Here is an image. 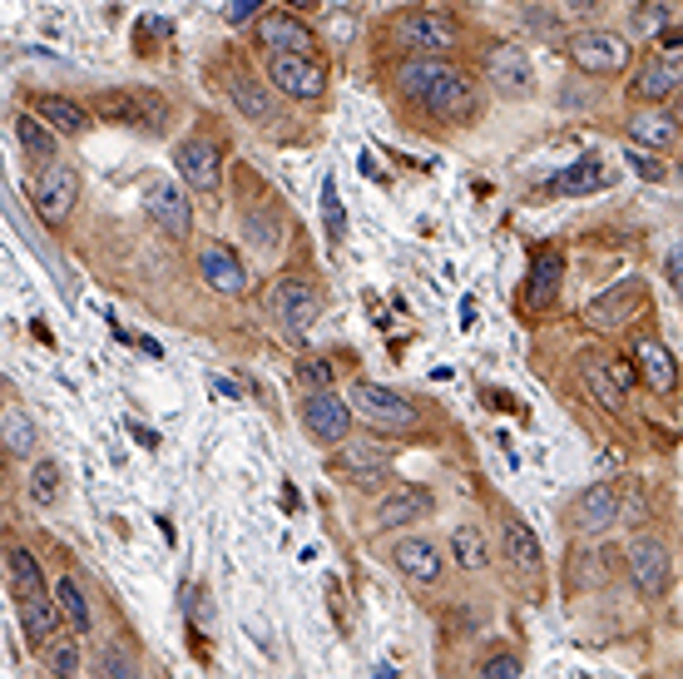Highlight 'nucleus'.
I'll use <instances>...</instances> for the list:
<instances>
[{
  "mask_svg": "<svg viewBox=\"0 0 683 679\" xmlns=\"http://www.w3.org/2000/svg\"><path fill=\"white\" fill-rule=\"evenodd\" d=\"M401 95L411 105H421L431 120H451L465 124L475 114V90L455 65L436 61V55H416L401 65Z\"/></svg>",
  "mask_w": 683,
  "mask_h": 679,
  "instance_id": "nucleus-1",
  "label": "nucleus"
},
{
  "mask_svg": "<svg viewBox=\"0 0 683 679\" xmlns=\"http://www.w3.org/2000/svg\"><path fill=\"white\" fill-rule=\"evenodd\" d=\"M352 412L376 431H411L416 427V407L401 397V392L382 387V382H356L352 387Z\"/></svg>",
  "mask_w": 683,
  "mask_h": 679,
  "instance_id": "nucleus-2",
  "label": "nucleus"
},
{
  "mask_svg": "<svg viewBox=\"0 0 683 679\" xmlns=\"http://www.w3.org/2000/svg\"><path fill=\"white\" fill-rule=\"evenodd\" d=\"M267 308H273V318L283 322L287 332L302 338V332L322 318V293H317L312 278H277L273 293H267Z\"/></svg>",
  "mask_w": 683,
  "mask_h": 679,
  "instance_id": "nucleus-3",
  "label": "nucleus"
},
{
  "mask_svg": "<svg viewBox=\"0 0 683 679\" xmlns=\"http://www.w3.org/2000/svg\"><path fill=\"white\" fill-rule=\"evenodd\" d=\"M352 402L332 397V387H317L302 397V427L312 441H322V447H337V441H346V431H352Z\"/></svg>",
  "mask_w": 683,
  "mask_h": 679,
  "instance_id": "nucleus-4",
  "label": "nucleus"
},
{
  "mask_svg": "<svg viewBox=\"0 0 683 679\" xmlns=\"http://www.w3.org/2000/svg\"><path fill=\"white\" fill-rule=\"evenodd\" d=\"M267 80L287 95V100H322L327 95V70L312 61V55H267Z\"/></svg>",
  "mask_w": 683,
  "mask_h": 679,
  "instance_id": "nucleus-5",
  "label": "nucleus"
},
{
  "mask_svg": "<svg viewBox=\"0 0 683 679\" xmlns=\"http://www.w3.org/2000/svg\"><path fill=\"white\" fill-rule=\"evenodd\" d=\"M624 566H629V580L639 595H663L673 580V560H669V546L653 536H634L629 550H624Z\"/></svg>",
  "mask_w": 683,
  "mask_h": 679,
  "instance_id": "nucleus-6",
  "label": "nucleus"
},
{
  "mask_svg": "<svg viewBox=\"0 0 683 679\" xmlns=\"http://www.w3.org/2000/svg\"><path fill=\"white\" fill-rule=\"evenodd\" d=\"M455 35L461 31H455V21L445 11H411L401 25H396V41H401L406 51L411 55H436V61L455 45Z\"/></svg>",
  "mask_w": 683,
  "mask_h": 679,
  "instance_id": "nucleus-7",
  "label": "nucleus"
},
{
  "mask_svg": "<svg viewBox=\"0 0 683 679\" xmlns=\"http://www.w3.org/2000/svg\"><path fill=\"white\" fill-rule=\"evenodd\" d=\"M570 61L584 75H619L629 65V41H619L614 31H580L570 41Z\"/></svg>",
  "mask_w": 683,
  "mask_h": 679,
  "instance_id": "nucleus-8",
  "label": "nucleus"
},
{
  "mask_svg": "<svg viewBox=\"0 0 683 679\" xmlns=\"http://www.w3.org/2000/svg\"><path fill=\"white\" fill-rule=\"evenodd\" d=\"M30 199H35V213L45 223L69 219V209H75V199H79V174L69 169V164H45L35 189H30Z\"/></svg>",
  "mask_w": 683,
  "mask_h": 679,
  "instance_id": "nucleus-9",
  "label": "nucleus"
},
{
  "mask_svg": "<svg viewBox=\"0 0 683 679\" xmlns=\"http://www.w3.org/2000/svg\"><path fill=\"white\" fill-rule=\"evenodd\" d=\"M485 80H491L505 100H525L535 85V65H530V55H525V45H510V41L495 45V51L485 55Z\"/></svg>",
  "mask_w": 683,
  "mask_h": 679,
  "instance_id": "nucleus-10",
  "label": "nucleus"
},
{
  "mask_svg": "<svg viewBox=\"0 0 683 679\" xmlns=\"http://www.w3.org/2000/svg\"><path fill=\"white\" fill-rule=\"evenodd\" d=\"M570 521H574V530H584V536H604V530L619 521V486H614V481L584 486L570 506Z\"/></svg>",
  "mask_w": 683,
  "mask_h": 679,
  "instance_id": "nucleus-11",
  "label": "nucleus"
},
{
  "mask_svg": "<svg viewBox=\"0 0 683 679\" xmlns=\"http://www.w3.org/2000/svg\"><path fill=\"white\" fill-rule=\"evenodd\" d=\"M15 615H20V635H25L30 649H45L49 639H59V595H45V590H35V595H15Z\"/></svg>",
  "mask_w": 683,
  "mask_h": 679,
  "instance_id": "nucleus-12",
  "label": "nucleus"
},
{
  "mask_svg": "<svg viewBox=\"0 0 683 679\" xmlns=\"http://www.w3.org/2000/svg\"><path fill=\"white\" fill-rule=\"evenodd\" d=\"M639 303H643V283L619 278L614 288H604L599 298L584 308V322H590V328H624L629 318H639Z\"/></svg>",
  "mask_w": 683,
  "mask_h": 679,
  "instance_id": "nucleus-13",
  "label": "nucleus"
},
{
  "mask_svg": "<svg viewBox=\"0 0 683 679\" xmlns=\"http://www.w3.org/2000/svg\"><path fill=\"white\" fill-rule=\"evenodd\" d=\"M500 556L510 560V570L520 580H540V570H544L540 536H535V530L525 526L520 516H505V526H500Z\"/></svg>",
  "mask_w": 683,
  "mask_h": 679,
  "instance_id": "nucleus-14",
  "label": "nucleus"
},
{
  "mask_svg": "<svg viewBox=\"0 0 683 679\" xmlns=\"http://www.w3.org/2000/svg\"><path fill=\"white\" fill-rule=\"evenodd\" d=\"M257 45H263L267 55H277V51H287V55H312V31H307L297 15H287V11H267V15H257Z\"/></svg>",
  "mask_w": 683,
  "mask_h": 679,
  "instance_id": "nucleus-15",
  "label": "nucleus"
},
{
  "mask_svg": "<svg viewBox=\"0 0 683 679\" xmlns=\"http://www.w3.org/2000/svg\"><path fill=\"white\" fill-rule=\"evenodd\" d=\"M89 114L109 124H139V120H158V100L144 90H99L89 100Z\"/></svg>",
  "mask_w": 683,
  "mask_h": 679,
  "instance_id": "nucleus-16",
  "label": "nucleus"
},
{
  "mask_svg": "<svg viewBox=\"0 0 683 679\" xmlns=\"http://www.w3.org/2000/svg\"><path fill=\"white\" fill-rule=\"evenodd\" d=\"M144 209L168 239H188V233H194V209H188L184 189H174V184H154V189L144 194Z\"/></svg>",
  "mask_w": 683,
  "mask_h": 679,
  "instance_id": "nucleus-17",
  "label": "nucleus"
},
{
  "mask_svg": "<svg viewBox=\"0 0 683 679\" xmlns=\"http://www.w3.org/2000/svg\"><path fill=\"white\" fill-rule=\"evenodd\" d=\"M174 164H178V179H184L194 194L218 189V150L208 140H184L174 154Z\"/></svg>",
  "mask_w": 683,
  "mask_h": 679,
  "instance_id": "nucleus-18",
  "label": "nucleus"
},
{
  "mask_svg": "<svg viewBox=\"0 0 683 679\" xmlns=\"http://www.w3.org/2000/svg\"><path fill=\"white\" fill-rule=\"evenodd\" d=\"M634 358H639V377L649 382V392H659V397L679 392V362H673V352L659 338H639L634 342Z\"/></svg>",
  "mask_w": 683,
  "mask_h": 679,
  "instance_id": "nucleus-19",
  "label": "nucleus"
},
{
  "mask_svg": "<svg viewBox=\"0 0 683 679\" xmlns=\"http://www.w3.org/2000/svg\"><path fill=\"white\" fill-rule=\"evenodd\" d=\"M436 511V496L426 486H396L392 496L376 506V530H396V526H411V521L431 516Z\"/></svg>",
  "mask_w": 683,
  "mask_h": 679,
  "instance_id": "nucleus-20",
  "label": "nucleus"
},
{
  "mask_svg": "<svg viewBox=\"0 0 683 679\" xmlns=\"http://www.w3.org/2000/svg\"><path fill=\"white\" fill-rule=\"evenodd\" d=\"M198 273L208 278V288L228 293V298L247 288V273H243V263H238V253L228 249V243H203V253H198Z\"/></svg>",
  "mask_w": 683,
  "mask_h": 679,
  "instance_id": "nucleus-21",
  "label": "nucleus"
},
{
  "mask_svg": "<svg viewBox=\"0 0 683 679\" xmlns=\"http://www.w3.org/2000/svg\"><path fill=\"white\" fill-rule=\"evenodd\" d=\"M560 283H564V259L560 253H535V263H530V278H525V308H550L554 303V293H560Z\"/></svg>",
  "mask_w": 683,
  "mask_h": 679,
  "instance_id": "nucleus-22",
  "label": "nucleus"
},
{
  "mask_svg": "<svg viewBox=\"0 0 683 679\" xmlns=\"http://www.w3.org/2000/svg\"><path fill=\"white\" fill-rule=\"evenodd\" d=\"M392 560H396V570H401L406 580H421V585H431V580L441 576V550H436L426 536H406V540H396Z\"/></svg>",
  "mask_w": 683,
  "mask_h": 679,
  "instance_id": "nucleus-23",
  "label": "nucleus"
},
{
  "mask_svg": "<svg viewBox=\"0 0 683 679\" xmlns=\"http://www.w3.org/2000/svg\"><path fill=\"white\" fill-rule=\"evenodd\" d=\"M580 382H584V392H590V402H599L604 412H619L624 407V382L614 377V368L604 358L580 352Z\"/></svg>",
  "mask_w": 683,
  "mask_h": 679,
  "instance_id": "nucleus-24",
  "label": "nucleus"
},
{
  "mask_svg": "<svg viewBox=\"0 0 683 679\" xmlns=\"http://www.w3.org/2000/svg\"><path fill=\"white\" fill-rule=\"evenodd\" d=\"M614 580V550L609 546H580L570 556V585L574 590H604Z\"/></svg>",
  "mask_w": 683,
  "mask_h": 679,
  "instance_id": "nucleus-25",
  "label": "nucleus"
},
{
  "mask_svg": "<svg viewBox=\"0 0 683 679\" xmlns=\"http://www.w3.org/2000/svg\"><path fill=\"white\" fill-rule=\"evenodd\" d=\"M228 100H233L238 114H247L253 124H273L277 120L273 95H267L263 80H253V75H228Z\"/></svg>",
  "mask_w": 683,
  "mask_h": 679,
  "instance_id": "nucleus-26",
  "label": "nucleus"
},
{
  "mask_svg": "<svg viewBox=\"0 0 683 679\" xmlns=\"http://www.w3.org/2000/svg\"><path fill=\"white\" fill-rule=\"evenodd\" d=\"M342 471H356V481H382L392 471V447L382 441H342Z\"/></svg>",
  "mask_w": 683,
  "mask_h": 679,
  "instance_id": "nucleus-27",
  "label": "nucleus"
},
{
  "mask_svg": "<svg viewBox=\"0 0 683 679\" xmlns=\"http://www.w3.org/2000/svg\"><path fill=\"white\" fill-rule=\"evenodd\" d=\"M679 90H683V65L679 61H649L639 70V80H634V95H639V100H649V105L673 100Z\"/></svg>",
  "mask_w": 683,
  "mask_h": 679,
  "instance_id": "nucleus-28",
  "label": "nucleus"
},
{
  "mask_svg": "<svg viewBox=\"0 0 683 679\" xmlns=\"http://www.w3.org/2000/svg\"><path fill=\"white\" fill-rule=\"evenodd\" d=\"M15 140H20V154L30 164H55V130H49L40 114H15Z\"/></svg>",
  "mask_w": 683,
  "mask_h": 679,
  "instance_id": "nucleus-29",
  "label": "nucleus"
},
{
  "mask_svg": "<svg viewBox=\"0 0 683 679\" xmlns=\"http://www.w3.org/2000/svg\"><path fill=\"white\" fill-rule=\"evenodd\" d=\"M604 160H594V154H584V160H574L570 169L554 179V189L564 194V199H580V194H594V189H604Z\"/></svg>",
  "mask_w": 683,
  "mask_h": 679,
  "instance_id": "nucleus-30",
  "label": "nucleus"
},
{
  "mask_svg": "<svg viewBox=\"0 0 683 679\" xmlns=\"http://www.w3.org/2000/svg\"><path fill=\"white\" fill-rule=\"evenodd\" d=\"M5 580L15 595H35V590H45V570H40V560L30 556V550L10 546L5 550Z\"/></svg>",
  "mask_w": 683,
  "mask_h": 679,
  "instance_id": "nucleus-31",
  "label": "nucleus"
},
{
  "mask_svg": "<svg viewBox=\"0 0 683 679\" xmlns=\"http://www.w3.org/2000/svg\"><path fill=\"white\" fill-rule=\"evenodd\" d=\"M35 114H40V120H45L55 134H79V130H85V120H89V114L79 110L75 100H65V95H45Z\"/></svg>",
  "mask_w": 683,
  "mask_h": 679,
  "instance_id": "nucleus-32",
  "label": "nucleus"
},
{
  "mask_svg": "<svg viewBox=\"0 0 683 679\" xmlns=\"http://www.w3.org/2000/svg\"><path fill=\"white\" fill-rule=\"evenodd\" d=\"M629 140L643 144V150H669V144L679 140V124H673L669 114H643V120L629 124Z\"/></svg>",
  "mask_w": 683,
  "mask_h": 679,
  "instance_id": "nucleus-33",
  "label": "nucleus"
},
{
  "mask_svg": "<svg viewBox=\"0 0 683 679\" xmlns=\"http://www.w3.org/2000/svg\"><path fill=\"white\" fill-rule=\"evenodd\" d=\"M243 233L257 253H277V243H283V223H277V213H267V209H247Z\"/></svg>",
  "mask_w": 683,
  "mask_h": 679,
  "instance_id": "nucleus-34",
  "label": "nucleus"
},
{
  "mask_svg": "<svg viewBox=\"0 0 683 679\" xmlns=\"http://www.w3.org/2000/svg\"><path fill=\"white\" fill-rule=\"evenodd\" d=\"M55 595H59V610H65L69 629H75V635H89V629H95V620H89V600L79 595L75 580L59 576V580H55Z\"/></svg>",
  "mask_w": 683,
  "mask_h": 679,
  "instance_id": "nucleus-35",
  "label": "nucleus"
},
{
  "mask_svg": "<svg viewBox=\"0 0 683 679\" xmlns=\"http://www.w3.org/2000/svg\"><path fill=\"white\" fill-rule=\"evenodd\" d=\"M451 556L461 560L465 570H481L485 560H491L485 556V530L481 526H455L451 530Z\"/></svg>",
  "mask_w": 683,
  "mask_h": 679,
  "instance_id": "nucleus-36",
  "label": "nucleus"
},
{
  "mask_svg": "<svg viewBox=\"0 0 683 679\" xmlns=\"http://www.w3.org/2000/svg\"><path fill=\"white\" fill-rule=\"evenodd\" d=\"M0 431H5V451H10V457H25V451H35V421H30L20 407H5V421H0Z\"/></svg>",
  "mask_w": 683,
  "mask_h": 679,
  "instance_id": "nucleus-37",
  "label": "nucleus"
},
{
  "mask_svg": "<svg viewBox=\"0 0 683 679\" xmlns=\"http://www.w3.org/2000/svg\"><path fill=\"white\" fill-rule=\"evenodd\" d=\"M25 491H30V501H35V506H55V501H59V467H55V461H35Z\"/></svg>",
  "mask_w": 683,
  "mask_h": 679,
  "instance_id": "nucleus-38",
  "label": "nucleus"
},
{
  "mask_svg": "<svg viewBox=\"0 0 683 679\" xmlns=\"http://www.w3.org/2000/svg\"><path fill=\"white\" fill-rule=\"evenodd\" d=\"M322 229H327V239L332 243L346 239V209H342V194H337L332 179L322 184Z\"/></svg>",
  "mask_w": 683,
  "mask_h": 679,
  "instance_id": "nucleus-39",
  "label": "nucleus"
},
{
  "mask_svg": "<svg viewBox=\"0 0 683 679\" xmlns=\"http://www.w3.org/2000/svg\"><path fill=\"white\" fill-rule=\"evenodd\" d=\"M669 15H673V0H639V6H634V31L659 35L663 25H669Z\"/></svg>",
  "mask_w": 683,
  "mask_h": 679,
  "instance_id": "nucleus-40",
  "label": "nucleus"
},
{
  "mask_svg": "<svg viewBox=\"0 0 683 679\" xmlns=\"http://www.w3.org/2000/svg\"><path fill=\"white\" fill-rule=\"evenodd\" d=\"M40 655H45V665L55 669V675H79V645L75 639H49Z\"/></svg>",
  "mask_w": 683,
  "mask_h": 679,
  "instance_id": "nucleus-41",
  "label": "nucleus"
},
{
  "mask_svg": "<svg viewBox=\"0 0 683 679\" xmlns=\"http://www.w3.org/2000/svg\"><path fill=\"white\" fill-rule=\"evenodd\" d=\"M95 669H99V675H109V679H119V675H134V659H129L124 645H114V639H109V645L95 655Z\"/></svg>",
  "mask_w": 683,
  "mask_h": 679,
  "instance_id": "nucleus-42",
  "label": "nucleus"
},
{
  "mask_svg": "<svg viewBox=\"0 0 683 679\" xmlns=\"http://www.w3.org/2000/svg\"><path fill=\"white\" fill-rule=\"evenodd\" d=\"M481 675H491V679H515V675H525V665L515 655H491L481 665Z\"/></svg>",
  "mask_w": 683,
  "mask_h": 679,
  "instance_id": "nucleus-43",
  "label": "nucleus"
},
{
  "mask_svg": "<svg viewBox=\"0 0 683 679\" xmlns=\"http://www.w3.org/2000/svg\"><path fill=\"white\" fill-rule=\"evenodd\" d=\"M629 164H634V174H639V179H649V184H659V179H663V164L653 160L649 150H634V154H629Z\"/></svg>",
  "mask_w": 683,
  "mask_h": 679,
  "instance_id": "nucleus-44",
  "label": "nucleus"
},
{
  "mask_svg": "<svg viewBox=\"0 0 683 679\" xmlns=\"http://www.w3.org/2000/svg\"><path fill=\"white\" fill-rule=\"evenodd\" d=\"M257 6H263V0H228V21H233V25H243L247 21V15H257Z\"/></svg>",
  "mask_w": 683,
  "mask_h": 679,
  "instance_id": "nucleus-45",
  "label": "nucleus"
},
{
  "mask_svg": "<svg viewBox=\"0 0 683 679\" xmlns=\"http://www.w3.org/2000/svg\"><path fill=\"white\" fill-rule=\"evenodd\" d=\"M659 45H663L669 55H679V51H683V31H679V25H663V31H659Z\"/></svg>",
  "mask_w": 683,
  "mask_h": 679,
  "instance_id": "nucleus-46",
  "label": "nucleus"
},
{
  "mask_svg": "<svg viewBox=\"0 0 683 679\" xmlns=\"http://www.w3.org/2000/svg\"><path fill=\"white\" fill-rule=\"evenodd\" d=\"M307 377H312L317 387H332V362H307Z\"/></svg>",
  "mask_w": 683,
  "mask_h": 679,
  "instance_id": "nucleus-47",
  "label": "nucleus"
},
{
  "mask_svg": "<svg viewBox=\"0 0 683 679\" xmlns=\"http://www.w3.org/2000/svg\"><path fill=\"white\" fill-rule=\"evenodd\" d=\"M129 437H134L139 447H148V451L158 447V431H154V427H139V421H134V427H129Z\"/></svg>",
  "mask_w": 683,
  "mask_h": 679,
  "instance_id": "nucleus-48",
  "label": "nucleus"
},
{
  "mask_svg": "<svg viewBox=\"0 0 683 679\" xmlns=\"http://www.w3.org/2000/svg\"><path fill=\"white\" fill-rule=\"evenodd\" d=\"M669 283H673V293L683 298V259L679 253H669Z\"/></svg>",
  "mask_w": 683,
  "mask_h": 679,
  "instance_id": "nucleus-49",
  "label": "nucleus"
},
{
  "mask_svg": "<svg viewBox=\"0 0 683 679\" xmlns=\"http://www.w3.org/2000/svg\"><path fill=\"white\" fill-rule=\"evenodd\" d=\"M213 387L223 392V397H238V382H228V377H213Z\"/></svg>",
  "mask_w": 683,
  "mask_h": 679,
  "instance_id": "nucleus-50",
  "label": "nucleus"
},
{
  "mask_svg": "<svg viewBox=\"0 0 683 679\" xmlns=\"http://www.w3.org/2000/svg\"><path fill=\"white\" fill-rule=\"evenodd\" d=\"M283 6H287V11H312L317 0H283Z\"/></svg>",
  "mask_w": 683,
  "mask_h": 679,
  "instance_id": "nucleus-51",
  "label": "nucleus"
},
{
  "mask_svg": "<svg viewBox=\"0 0 683 679\" xmlns=\"http://www.w3.org/2000/svg\"><path fill=\"white\" fill-rule=\"evenodd\" d=\"M673 100H679V105H673V114H669V120H673V124H683V90L673 95Z\"/></svg>",
  "mask_w": 683,
  "mask_h": 679,
  "instance_id": "nucleus-52",
  "label": "nucleus"
}]
</instances>
